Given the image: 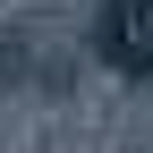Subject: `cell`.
<instances>
[{
  "instance_id": "obj_1",
  "label": "cell",
  "mask_w": 153,
  "mask_h": 153,
  "mask_svg": "<svg viewBox=\"0 0 153 153\" xmlns=\"http://www.w3.org/2000/svg\"><path fill=\"white\" fill-rule=\"evenodd\" d=\"M94 43H102V60L119 76H153V0H111Z\"/></svg>"
}]
</instances>
